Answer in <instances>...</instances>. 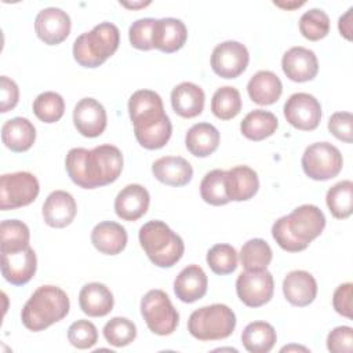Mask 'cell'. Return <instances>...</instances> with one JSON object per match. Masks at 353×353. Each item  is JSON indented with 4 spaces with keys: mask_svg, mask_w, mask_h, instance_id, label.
Segmentation results:
<instances>
[{
    "mask_svg": "<svg viewBox=\"0 0 353 353\" xmlns=\"http://www.w3.org/2000/svg\"><path fill=\"white\" fill-rule=\"evenodd\" d=\"M241 95L237 88L223 85L218 88L211 99V112L221 120H230L241 110Z\"/></svg>",
    "mask_w": 353,
    "mask_h": 353,
    "instance_id": "cell-36",
    "label": "cell"
},
{
    "mask_svg": "<svg viewBox=\"0 0 353 353\" xmlns=\"http://www.w3.org/2000/svg\"><path fill=\"white\" fill-rule=\"evenodd\" d=\"M352 283H343L336 287L332 295V306L335 312L346 319H352Z\"/></svg>",
    "mask_w": 353,
    "mask_h": 353,
    "instance_id": "cell-47",
    "label": "cell"
},
{
    "mask_svg": "<svg viewBox=\"0 0 353 353\" xmlns=\"http://www.w3.org/2000/svg\"><path fill=\"white\" fill-rule=\"evenodd\" d=\"M79 305L83 313L90 317H103L109 314L114 305L112 291L102 283H87L79 292Z\"/></svg>",
    "mask_w": 353,
    "mask_h": 353,
    "instance_id": "cell-26",
    "label": "cell"
},
{
    "mask_svg": "<svg viewBox=\"0 0 353 353\" xmlns=\"http://www.w3.org/2000/svg\"><path fill=\"white\" fill-rule=\"evenodd\" d=\"M274 4H276L277 7L291 10V8H296V7L303 6V4H305V1H301V3H298V1H294V3H280V1H274Z\"/></svg>",
    "mask_w": 353,
    "mask_h": 353,
    "instance_id": "cell-49",
    "label": "cell"
},
{
    "mask_svg": "<svg viewBox=\"0 0 353 353\" xmlns=\"http://www.w3.org/2000/svg\"><path fill=\"white\" fill-rule=\"evenodd\" d=\"M299 32L310 41L324 39L330 32V18L320 8H310L299 18Z\"/></svg>",
    "mask_w": 353,
    "mask_h": 353,
    "instance_id": "cell-39",
    "label": "cell"
},
{
    "mask_svg": "<svg viewBox=\"0 0 353 353\" xmlns=\"http://www.w3.org/2000/svg\"><path fill=\"white\" fill-rule=\"evenodd\" d=\"M272 258V248L263 239H251L240 250V262L245 270H265Z\"/></svg>",
    "mask_w": 353,
    "mask_h": 353,
    "instance_id": "cell-35",
    "label": "cell"
},
{
    "mask_svg": "<svg viewBox=\"0 0 353 353\" xmlns=\"http://www.w3.org/2000/svg\"><path fill=\"white\" fill-rule=\"evenodd\" d=\"M279 127L277 117L263 109L251 110L240 123L241 134L250 141H262L276 132Z\"/></svg>",
    "mask_w": 353,
    "mask_h": 353,
    "instance_id": "cell-32",
    "label": "cell"
},
{
    "mask_svg": "<svg viewBox=\"0 0 353 353\" xmlns=\"http://www.w3.org/2000/svg\"><path fill=\"white\" fill-rule=\"evenodd\" d=\"M30 232L26 223L18 219H4L0 223V252H12L29 247Z\"/></svg>",
    "mask_w": 353,
    "mask_h": 353,
    "instance_id": "cell-34",
    "label": "cell"
},
{
    "mask_svg": "<svg viewBox=\"0 0 353 353\" xmlns=\"http://www.w3.org/2000/svg\"><path fill=\"white\" fill-rule=\"evenodd\" d=\"M141 314L148 328L160 336L171 335L179 324V313L163 290H150L143 295Z\"/></svg>",
    "mask_w": 353,
    "mask_h": 353,
    "instance_id": "cell-8",
    "label": "cell"
},
{
    "mask_svg": "<svg viewBox=\"0 0 353 353\" xmlns=\"http://www.w3.org/2000/svg\"><path fill=\"white\" fill-rule=\"evenodd\" d=\"M69 309L70 301L62 288L57 285H41L23 305L21 320L25 328L39 332L65 319Z\"/></svg>",
    "mask_w": 353,
    "mask_h": 353,
    "instance_id": "cell-4",
    "label": "cell"
},
{
    "mask_svg": "<svg viewBox=\"0 0 353 353\" xmlns=\"http://www.w3.org/2000/svg\"><path fill=\"white\" fill-rule=\"evenodd\" d=\"M277 341L276 330L266 321H252L241 334V343L250 353H268Z\"/></svg>",
    "mask_w": 353,
    "mask_h": 353,
    "instance_id": "cell-31",
    "label": "cell"
},
{
    "mask_svg": "<svg viewBox=\"0 0 353 353\" xmlns=\"http://www.w3.org/2000/svg\"><path fill=\"white\" fill-rule=\"evenodd\" d=\"M106 342L114 347H123L137 338V327L127 317H113L103 325Z\"/></svg>",
    "mask_w": 353,
    "mask_h": 353,
    "instance_id": "cell-41",
    "label": "cell"
},
{
    "mask_svg": "<svg viewBox=\"0 0 353 353\" xmlns=\"http://www.w3.org/2000/svg\"><path fill=\"white\" fill-rule=\"evenodd\" d=\"M225 176L226 171L218 168L211 170L203 176L200 183V194L205 203L211 205H225L230 201L226 194Z\"/></svg>",
    "mask_w": 353,
    "mask_h": 353,
    "instance_id": "cell-38",
    "label": "cell"
},
{
    "mask_svg": "<svg viewBox=\"0 0 353 353\" xmlns=\"http://www.w3.org/2000/svg\"><path fill=\"white\" fill-rule=\"evenodd\" d=\"M37 269V258L32 247L1 254V274L12 285L29 283Z\"/></svg>",
    "mask_w": 353,
    "mask_h": 353,
    "instance_id": "cell-15",
    "label": "cell"
},
{
    "mask_svg": "<svg viewBox=\"0 0 353 353\" xmlns=\"http://www.w3.org/2000/svg\"><path fill=\"white\" fill-rule=\"evenodd\" d=\"M150 196L146 188L139 183L124 186L114 199V212L123 221L134 222L142 218L149 208Z\"/></svg>",
    "mask_w": 353,
    "mask_h": 353,
    "instance_id": "cell-18",
    "label": "cell"
},
{
    "mask_svg": "<svg viewBox=\"0 0 353 353\" xmlns=\"http://www.w3.org/2000/svg\"><path fill=\"white\" fill-rule=\"evenodd\" d=\"M77 204L73 196L65 190L51 192L43 204V219L51 228H66L76 216Z\"/></svg>",
    "mask_w": 353,
    "mask_h": 353,
    "instance_id": "cell-19",
    "label": "cell"
},
{
    "mask_svg": "<svg viewBox=\"0 0 353 353\" xmlns=\"http://www.w3.org/2000/svg\"><path fill=\"white\" fill-rule=\"evenodd\" d=\"M33 113L43 123H57L65 113V101L58 92L44 91L33 101Z\"/></svg>",
    "mask_w": 353,
    "mask_h": 353,
    "instance_id": "cell-37",
    "label": "cell"
},
{
    "mask_svg": "<svg viewBox=\"0 0 353 353\" xmlns=\"http://www.w3.org/2000/svg\"><path fill=\"white\" fill-rule=\"evenodd\" d=\"M68 339L77 349H90L98 342V330L90 320H77L68 330Z\"/></svg>",
    "mask_w": 353,
    "mask_h": 353,
    "instance_id": "cell-42",
    "label": "cell"
},
{
    "mask_svg": "<svg viewBox=\"0 0 353 353\" xmlns=\"http://www.w3.org/2000/svg\"><path fill=\"white\" fill-rule=\"evenodd\" d=\"M250 54L244 44L234 40L223 41L212 50L211 68L223 79L239 77L248 66Z\"/></svg>",
    "mask_w": 353,
    "mask_h": 353,
    "instance_id": "cell-12",
    "label": "cell"
},
{
    "mask_svg": "<svg viewBox=\"0 0 353 353\" xmlns=\"http://www.w3.org/2000/svg\"><path fill=\"white\" fill-rule=\"evenodd\" d=\"M285 299L298 307L310 305L317 295V281L306 270H292L283 280Z\"/></svg>",
    "mask_w": 353,
    "mask_h": 353,
    "instance_id": "cell-21",
    "label": "cell"
},
{
    "mask_svg": "<svg viewBox=\"0 0 353 353\" xmlns=\"http://www.w3.org/2000/svg\"><path fill=\"white\" fill-rule=\"evenodd\" d=\"M72 22L66 11L57 7H47L39 11L34 19L37 37L48 46H57L68 39Z\"/></svg>",
    "mask_w": 353,
    "mask_h": 353,
    "instance_id": "cell-14",
    "label": "cell"
},
{
    "mask_svg": "<svg viewBox=\"0 0 353 353\" xmlns=\"http://www.w3.org/2000/svg\"><path fill=\"white\" fill-rule=\"evenodd\" d=\"M108 123L106 110L102 103L94 98L80 99L73 109V124L83 137L97 138L99 137Z\"/></svg>",
    "mask_w": 353,
    "mask_h": 353,
    "instance_id": "cell-16",
    "label": "cell"
},
{
    "mask_svg": "<svg viewBox=\"0 0 353 353\" xmlns=\"http://www.w3.org/2000/svg\"><path fill=\"white\" fill-rule=\"evenodd\" d=\"M138 237L150 262L159 268H172L183 255V240L163 221L146 222L141 226Z\"/></svg>",
    "mask_w": 353,
    "mask_h": 353,
    "instance_id": "cell-5",
    "label": "cell"
},
{
    "mask_svg": "<svg viewBox=\"0 0 353 353\" xmlns=\"http://www.w3.org/2000/svg\"><path fill=\"white\" fill-rule=\"evenodd\" d=\"M154 178L168 186H185L193 176L190 163L181 156H163L152 164Z\"/></svg>",
    "mask_w": 353,
    "mask_h": 353,
    "instance_id": "cell-24",
    "label": "cell"
},
{
    "mask_svg": "<svg viewBox=\"0 0 353 353\" xmlns=\"http://www.w3.org/2000/svg\"><path fill=\"white\" fill-rule=\"evenodd\" d=\"M120 32L112 22H101L73 43V58L84 68H98L119 48Z\"/></svg>",
    "mask_w": 353,
    "mask_h": 353,
    "instance_id": "cell-6",
    "label": "cell"
},
{
    "mask_svg": "<svg viewBox=\"0 0 353 353\" xmlns=\"http://www.w3.org/2000/svg\"><path fill=\"white\" fill-rule=\"evenodd\" d=\"M120 4H123L124 7H128V8H138V7H145V6H148L149 1H148V3H132V4H130V3H120Z\"/></svg>",
    "mask_w": 353,
    "mask_h": 353,
    "instance_id": "cell-50",
    "label": "cell"
},
{
    "mask_svg": "<svg viewBox=\"0 0 353 353\" xmlns=\"http://www.w3.org/2000/svg\"><path fill=\"white\" fill-rule=\"evenodd\" d=\"M219 131L210 123L193 124L186 135L185 145L186 149L196 157H208L219 146Z\"/></svg>",
    "mask_w": 353,
    "mask_h": 353,
    "instance_id": "cell-30",
    "label": "cell"
},
{
    "mask_svg": "<svg viewBox=\"0 0 353 353\" xmlns=\"http://www.w3.org/2000/svg\"><path fill=\"white\" fill-rule=\"evenodd\" d=\"M274 291L273 276L269 270H245L236 280L239 299L248 307H259L268 303Z\"/></svg>",
    "mask_w": 353,
    "mask_h": 353,
    "instance_id": "cell-11",
    "label": "cell"
},
{
    "mask_svg": "<svg viewBox=\"0 0 353 353\" xmlns=\"http://www.w3.org/2000/svg\"><path fill=\"white\" fill-rule=\"evenodd\" d=\"M305 350V352H307V349L306 347H302V346H284L283 349H281V352H288V350Z\"/></svg>",
    "mask_w": 353,
    "mask_h": 353,
    "instance_id": "cell-51",
    "label": "cell"
},
{
    "mask_svg": "<svg viewBox=\"0 0 353 353\" xmlns=\"http://www.w3.org/2000/svg\"><path fill=\"white\" fill-rule=\"evenodd\" d=\"M205 95L200 85L183 81L171 91V106L174 112L183 119H193L201 114L204 109Z\"/></svg>",
    "mask_w": 353,
    "mask_h": 353,
    "instance_id": "cell-25",
    "label": "cell"
},
{
    "mask_svg": "<svg viewBox=\"0 0 353 353\" xmlns=\"http://www.w3.org/2000/svg\"><path fill=\"white\" fill-rule=\"evenodd\" d=\"M19 101V88L17 83L7 77H0V112L7 113L14 109Z\"/></svg>",
    "mask_w": 353,
    "mask_h": 353,
    "instance_id": "cell-46",
    "label": "cell"
},
{
    "mask_svg": "<svg viewBox=\"0 0 353 353\" xmlns=\"http://www.w3.org/2000/svg\"><path fill=\"white\" fill-rule=\"evenodd\" d=\"M284 74L296 83L313 80L319 73V61L316 54L305 47H291L281 58Z\"/></svg>",
    "mask_w": 353,
    "mask_h": 353,
    "instance_id": "cell-17",
    "label": "cell"
},
{
    "mask_svg": "<svg viewBox=\"0 0 353 353\" xmlns=\"http://www.w3.org/2000/svg\"><path fill=\"white\" fill-rule=\"evenodd\" d=\"M225 188L228 199L232 201H247L259 189L258 174L248 165H236L226 171Z\"/></svg>",
    "mask_w": 353,
    "mask_h": 353,
    "instance_id": "cell-23",
    "label": "cell"
},
{
    "mask_svg": "<svg viewBox=\"0 0 353 353\" xmlns=\"http://www.w3.org/2000/svg\"><path fill=\"white\" fill-rule=\"evenodd\" d=\"M207 274L199 265L183 268L174 280V292L185 303H193L201 299L207 292Z\"/></svg>",
    "mask_w": 353,
    "mask_h": 353,
    "instance_id": "cell-22",
    "label": "cell"
},
{
    "mask_svg": "<svg viewBox=\"0 0 353 353\" xmlns=\"http://www.w3.org/2000/svg\"><path fill=\"white\" fill-rule=\"evenodd\" d=\"M65 168L73 183L95 189L114 182L123 171V153L114 145H99L88 150L73 148L65 159Z\"/></svg>",
    "mask_w": 353,
    "mask_h": 353,
    "instance_id": "cell-1",
    "label": "cell"
},
{
    "mask_svg": "<svg viewBox=\"0 0 353 353\" xmlns=\"http://www.w3.org/2000/svg\"><path fill=\"white\" fill-rule=\"evenodd\" d=\"M303 172L314 181H328L335 178L342 167L343 159L336 146L330 142H314L302 154Z\"/></svg>",
    "mask_w": 353,
    "mask_h": 353,
    "instance_id": "cell-9",
    "label": "cell"
},
{
    "mask_svg": "<svg viewBox=\"0 0 353 353\" xmlns=\"http://www.w3.org/2000/svg\"><path fill=\"white\" fill-rule=\"evenodd\" d=\"M154 18H141L131 23L128 29V39L134 48L149 51L153 48L152 46V32L154 26Z\"/></svg>",
    "mask_w": 353,
    "mask_h": 353,
    "instance_id": "cell-43",
    "label": "cell"
},
{
    "mask_svg": "<svg viewBox=\"0 0 353 353\" xmlns=\"http://www.w3.org/2000/svg\"><path fill=\"white\" fill-rule=\"evenodd\" d=\"M325 203L334 218H349L353 212V182L345 179L331 186L327 192Z\"/></svg>",
    "mask_w": 353,
    "mask_h": 353,
    "instance_id": "cell-33",
    "label": "cell"
},
{
    "mask_svg": "<svg viewBox=\"0 0 353 353\" xmlns=\"http://www.w3.org/2000/svg\"><path fill=\"white\" fill-rule=\"evenodd\" d=\"M188 39V29L178 18L156 19L152 32V46L161 52H175L181 50Z\"/></svg>",
    "mask_w": 353,
    "mask_h": 353,
    "instance_id": "cell-20",
    "label": "cell"
},
{
    "mask_svg": "<svg viewBox=\"0 0 353 353\" xmlns=\"http://www.w3.org/2000/svg\"><path fill=\"white\" fill-rule=\"evenodd\" d=\"M324 228L323 211L314 204H302L273 223L272 236L284 251L299 252L306 250Z\"/></svg>",
    "mask_w": 353,
    "mask_h": 353,
    "instance_id": "cell-3",
    "label": "cell"
},
{
    "mask_svg": "<svg viewBox=\"0 0 353 353\" xmlns=\"http://www.w3.org/2000/svg\"><path fill=\"white\" fill-rule=\"evenodd\" d=\"M237 251L230 244H215L207 252V265L219 276L230 274L237 269Z\"/></svg>",
    "mask_w": 353,
    "mask_h": 353,
    "instance_id": "cell-40",
    "label": "cell"
},
{
    "mask_svg": "<svg viewBox=\"0 0 353 353\" xmlns=\"http://www.w3.org/2000/svg\"><path fill=\"white\" fill-rule=\"evenodd\" d=\"M127 232L124 226L113 221H103L94 226L91 232L92 245L105 255H117L127 245Z\"/></svg>",
    "mask_w": 353,
    "mask_h": 353,
    "instance_id": "cell-27",
    "label": "cell"
},
{
    "mask_svg": "<svg viewBox=\"0 0 353 353\" xmlns=\"http://www.w3.org/2000/svg\"><path fill=\"white\" fill-rule=\"evenodd\" d=\"M40 192L37 178L28 171L3 174L0 178V208L3 211L29 205Z\"/></svg>",
    "mask_w": 353,
    "mask_h": 353,
    "instance_id": "cell-10",
    "label": "cell"
},
{
    "mask_svg": "<svg viewBox=\"0 0 353 353\" xmlns=\"http://www.w3.org/2000/svg\"><path fill=\"white\" fill-rule=\"evenodd\" d=\"M330 132L339 141L352 143L353 141V116L350 112H335L328 120Z\"/></svg>",
    "mask_w": 353,
    "mask_h": 353,
    "instance_id": "cell-44",
    "label": "cell"
},
{
    "mask_svg": "<svg viewBox=\"0 0 353 353\" xmlns=\"http://www.w3.org/2000/svg\"><path fill=\"white\" fill-rule=\"evenodd\" d=\"M247 92L251 101L258 105H273L281 97L283 84L276 73L259 70L250 79Z\"/></svg>",
    "mask_w": 353,
    "mask_h": 353,
    "instance_id": "cell-29",
    "label": "cell"
},
{
    "mask_svg": "<svg viewBox=\"0 0 353 353\" xmlns=\"http://www.w3.org/2000/svg\"><path fill=\"white\" fill-rule=\"evenodd\" d=\"M128 114L138 143L149 150L161 149L172 134L161 97L152 90H138L128 99Z\"/></svg>",
    "mask_w": 353,
    "mask_h": 353,
    "instance_id": "cell-2",
    "label": "cell"
},
{
    "mask_svg": "<svg viewBox=\"0 0 353 353\" xmlns=\"http://www.w3.org/2000/svg\"><path fill=\"white\" fill-rule=\"evenodd\" d=\"M236 328L234 312L223 303H212L196 309L188 320L189 334L201 341H221L233 334Z\"/></svg>",
    "mask_w": 353,
    "mask_h": 353,
    "instance_id": "cell-7",
    "label": "cell"
},
{
    "mask_svg": "<svg viewBox=\"0 0 353 353\" xmlns=\"http://www.w3.org/2000/svg\"><path fill=\"white\" fill-rule=\"evenodd\" d=\"M327 349L332 353H352L353 328L349 325L334 328L327 336Z\"/></svg>",
    "mask_w": 353,
    "mask_h": 353,
    "instance_id": "cell-45",
    "label": "cell"
},
{
    "mask_svg": "<svg viewBox=\"0 0 353 353\" xmlns=\"http://www.w3.org/2000/svg\"><path fill=\"white\" fill-rule=\"evenodd\" d=\"M284 117L296 130L313 131L321 120V105L307 92H295L284 103Z\"/></svg>",
    "mask_w": 353,
    "mask_h": 353,
    "instance_id": "cell-13",
    "label": "cell"
},
{
    "mask_svg": "<svg viewBox=\"0 0 353 353\" xmlns=\"http://www.w3.org/2000/svg\"><path fill=\"white\" fill-rule=\"evenodd\" d=\"M1 139L10 150L26 152L36 141V128L26 117H12L3 124Z\"/></svg>",
    "mask_w": 353,
    "mask_h": 353,
    "instance_id": "cell-28",
    "label": "cell"
},
{
    "mask_svg": "<svg viewBox=\"0 0 353 353\" xmlns=\"http://www.w3.org/2000/svg\"><path fill=\"white\" fill-rule=\"evenodd\" d=\"M352 14H353V7H350L342 17H339V21H338L339 33H341V36H343L346 40H352V32H353Z\"/></svg>",
    "mask_w": 353,
    "mask_h": 353,
    "instance_id": "cell-48",
    "label": "cell"
}]
</instances>
